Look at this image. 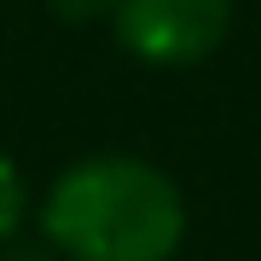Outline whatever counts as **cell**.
I'll use <instances>...</instances> for the list:
<instances>
[{
	"mask_svg": "<svg viewBox=\"0 0 261 261\" xmlns=\"http://www.w3.org/2000/svg\"><path fill=\"white\" fill-rule=\"evenodd\" d=\"M41 232L70 261H168L186 238V203L140 157H82L53 180Z\"/></svg>",
	"mask_w": 261,
	"mask_h": 261,
	"instance_id": "cell-1",
	"label": "cell"
},
{
	"mask_svg": "<svg viewBox=\"0 0 261 261\" xmlns=\"http://www.w3.org/2000/svg\"><path fill=\"white\" fill-rule=\"evenodd\" d=\"M116 41L140 64L186 70L226 41L232 0H116Z\"/></svg>",
	"mask_w": 261,
	"mask_h": 261,
	"instance_id": "cell-2",
	"label": "cell"
},
{
	"mask_svg": "<svg viewBox=\"0 0 261 261\" xmlns=\"http://www.w3.org/2000/svg\"><path fill=\"white\" fill-rule=\"evenodd\" d=\"M23 209H29V186H23V168L0 151V238H18L23 226Z\"/></svg>",
	"mask_w": 261,
	"mask_h": 261,
	"instance_id": "cell-3",
	"label": "cell"
},
{
	"mask_svg": "<svg viewBox=\"0 0 261 261\" xmlns=\"http://www.w3.org/2000/svg\"><path fill=\"white\" fill-rule=\"evenodd\" d=\"M47 12L64 23H93V18H111L116 0H47Z\"/></svg>",
	"mask_w": 261,
	"mask_h": 261,
	"instance_id": "cell-4",
	"label": "cell"
}]
</instances>
